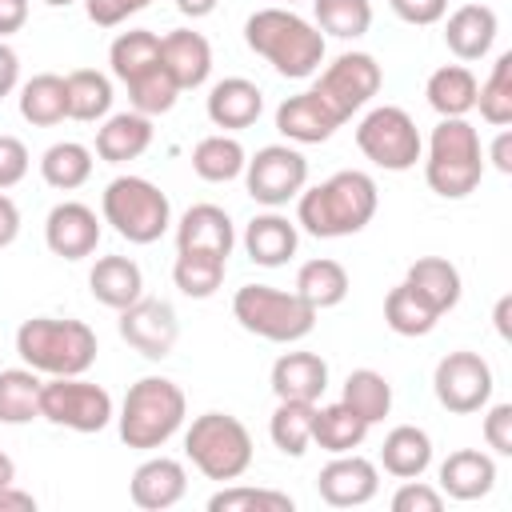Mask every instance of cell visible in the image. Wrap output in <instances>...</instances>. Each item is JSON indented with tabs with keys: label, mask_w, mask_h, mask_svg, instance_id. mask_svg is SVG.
<instances>
[{
	"label": "cell",
	"mask_w": 512,
	"mask_h": 512,
	"mask_svg": "<svg viewBox=\"0 0 512 512\" xmlns=\"http://www.w3.org/2000/svg\"><path fill=\"white\" fill-rule=\"evenodd\" d=\"M376 204H380L376 180L360 168H344L296 196V224L316 240L356 236L372 224Z\"/></svg>",
	"instance_id": "6da1fadb"
},
{
	"label": "cell",
	"mask_w": 512,
	"mask_h": 512,
	"mask_svg": "<svg viewBox=\"0 0 512 512\" xmlns=\"http://www.w3.org/2000/svg\"><path fill=\"white\" fill-rule=\"evenodd\" d=\"M244 44L264 56L284 80H308L324 64V32L292 8L252 12L244 20Z\"/></svg>",
	"instance_id": "7a4b0ae2"
},
{
	"label": "cell",
	"mask_w": 512,
	"mask_h": 512,
	"mask_svg": "<svg viewBox=\"0 0 512 512\" xmlns=\"http://www.w3.org/2000/svg\"><path fill=\"white\" fill-rule=\"evenodd\" d=\"M96 332L84 320L32 316L16 328V356L40 376H84L96 364Z\"/></svg>",
	"instance_id": "3957f363"
},
{
	"label": "cell",
	"mask_w": 512,
	"mask_h": 512,
	"mask_svg": "<svg viewBox=\"0 0 512 512\" xmlns=\"http://www.w3.org/2000/svg\"><path fill=\"white\" fill-rule=\"evenodd\" d=\"M424 160V180L440 200H464L484 180V144L468 116H448L432 128Z\"/></svg>",
	"instance_id": "277c9868"
},
{
	"label": "cell",
	"mask_w": 512,
	"mask_h": 512,
	"mask_svg": "<svg viewBox=\"0 0 512 512\" xmlns=\"http://www.w3.org/2000/svg\"><path fill=\"white\" fill-rule=\"evenodd\" d=\"M184 412H188V400H184L176 380H168V376H140L124 392L116 428H120V440L128 448L152 452V448H164L180 432Z\"/></svg>",
	"instance_id": "5b68a950"
},
{
	"label": "cell",
	"mask_w": 512,
	"mask_h": 512,
	"mask_svg": "<svg viewBox=\"0 0 512 512\" xmlns=\"http://www.w3.org/2000/svg\"><path fill=\"white\" fill-rule=\"evenodd\" d=\"M232 316L244 332L272 340V344H296L316 328V308H308L296 292L272 288V284H244L232 296Z\"/></svg>",
	"instance_id": "8992f818"
},
{
	"label": "cell",
	"mask_w": 512,
	"mask_h": 512,
	"mask_svg": "<svg viewBox=\"0 0 512 512\" xmlns=\"http://www.w3.org/2000/svg\"><path fill=\"white\" fill-rule=\"evenodd\" d=\"M100 212H104V224H112V232L124 236L128 244H156L172 228L168 196L144 176L108 180L100 196Z\"/></svg>",
	"instance_id": "52a82bcc"
},
{
	"label": "cell",
	"mask_w": 512,
	"mask_h": 512,
	"mask_svg": "<svg viewBox=\"0 0 512 512\" xmlns=\"http://www.w3.org/2000/svg\"><path fill=\"white\" fill-rule=\"evenodd\" d=\"M184 456L208 480H240L252 468V436L232 412H204L184 432Z\"/></svg>",
	"instance_id": "ba28073f"
},
{
	"label": "cell",
	"mask_w": 512,
	"mask_h": 512,
	"mask_svg": "<svg viewBox=\"0 0 512 512\" xmlns=\"http://www.w3.org/2000/svg\"><path fill=\"white\" fill-rule=\"evenodd\" d=\"M356 148L364 152V160H372L384 172H408L424 156L420 128L400 104L368 108L364 120L356 124Z\"/></svg>",
	"instance_id": "9c48e42d"
},
{
	"label": "cell",
	"mask_w": 512,
	"mask_h": 512,
	"mask_svg": "<svg viewBox=\"0 0 512 512\" xmlns=\"http://www.w3.org/2000/svg\"><path fill=\"white\" fill-rule=\"evenodd\" d=\"M112 396L108 388L84 376H48L40 384V420L68 428V432H104L112 424Z\"/></svg>",
	"instance_id": "30bf717a"
},
{
	"label": "cell",
	"mask_w": 512,
	"mask_h": 512,
	"mask_svg": "<svg viewBox=\"0 0 512 512\" xmlns=\"http://www.w3.org/2000/svg\"><path fill=\"white\" fill-rule=\"evenodd\" d=\"M244 188L264 208H284L308 188V160L292 144H264L244 164Z\"/></svg>",
	"instance_id": "8fae6325"
},
{
	"label": "cell",
	"mask_w": 512,
	"mask_h": 512,
	"mask_svg": "<svg viewBox=\"0 0 512 512\" xmlns=\"http://www.w3.org/2000/svg\"><path fill=\"white\" fill-rule=\"evenodd\" d=\"M492 364L480 352L456 348L448 356H440L436 372H432V392L440 400V408H448L452 416H472L492 400Z\"/></svg>",
	"instance_id": "7c38bea8"
},
{
	"label": "cell",
	"mask_w": 512,
	"mask_h": 512,
	"mask_svg": "<svg viewBox=\"0 0 512 512\" xmlns=\"http://www.w3.org/2000/svg\"><path fill=\"white\" fill-rule=\"evenodd\" d=\"M380 84H384V72H380V64H376V56H368V52H340V56L320 72V80H316L312 92H316L340 120H352V112H360V108L372 104V96L380 92Z\"/></svg>",
	"instance_id": "4fadbf2b"
},
{
	"label": "cell",
	"mask_w": 512,
	"mask_h": 512,
	"mask_svg": "<svg viewBox=\"0 0 512 512\" xmlns=\"http://www.w3.org/2000/svg\"><path fill=\"white\" fill-rule=\"evenodd\" d=\"M120 340L128 348H136L144 360H164L172 356L176 340H180V320H176V308L168 300H152V296H140L132 300L128 308H120Z\"/></svg>",
	"instance_id": "5bb4252c"
},
{
	"label": "cell",
	"mask_w": 512,
	"mask_h": 512,
	"mask_svg": "<svg viewBox=\"0 0 512 512\" xmlns=\"http://www.w3.org/2000/svg\"><path fill=\"white\" fill-rule=\"evenodd\" d=\"M316 492H320V500L332 504V508H360V504L376 500V492H380V468H376L368 456L340 452V456H332V460L320 468Z\"/></svg>",
	"instance_id": "9a60e30c"
},
{
	"label": "cell",
	"mask_w": 512,
	"mask_h": 512,
	"mask_svg": "<svg viewBox=\"0 0 512 512\" xmlns=\"http://www.w3.org/2000/svg\"><path fill=\"white\" fill-rule=\"evenodd\" d=\"M100 216L80 200H60L44 220V244L60 260H84L100 244Z\"/></svg>",
	"instance_id": "2e32d148"
},
{
	"label": "cell",
	"mask_w": 512,
	"mask_h": 512,
	"mask_svg": "<svg viewBox=\"0 0 512 512\" xmlns=\"http://www.w3.org/2000/svg\"><path fill=\"white\" fill-rule=\"evenodd\" d=\"M236 248V224L220 204H192L176 224V252H212L228 260Z\"/></svg>",
	"instance_id": "e0dca14e"
},
{
	"label": "cell",
	"mask_w": 512,
	"mask_h": 512,
	"mask_svg": "<svg viewBox=\"0 0 512 512\" xmlns=\"http://www.w3.org/2000/svg\"><path fill=\"white\" fill-rule=\"evenodd\" d=\"M184 492H188V472L172 456H148L128 480V496L144 512H164V508L180 504Z\"/></svg>",
	"instance_id": "ac0fdd59"
},
{
	"label": "cell",
	"mask_w": 512,
	"mask_h": 512,
	"mask_svg": "<svg viewBox=\"0 0 512 512\" xmlns=\"http://www.w3.org/2000/svg\"><path fill=\"white\" fill-rule=\"evenodd\" d=\"M344 120L308 88V92H296L288 100H280L276 108V132L288 140V144H324Z\"/></svg>",
	"instance_id": "d6986e66"
},
{
	"label": "cell",
	"mask_w": 512,
	"mask_h": 512,
	"mask_svg": "<svg viewBox=\"0 0 512 512\" xmlns=\"http://www.w3.org/2000/svg\"><path fill=\"white\" fill-rule=\"evenodd\" d=\"M496 32H500V16L488 4H460L444 20V44L464 64L484 60L492 52V44H496Z\"/></svg>",
	"instance_id": "ffe728a7"
},
{
	"label": "cell",
	"mask_w": 512,
	"mask_h": 512,
	"mask_svg": "<svg viewBox=\"0 0 512 512\" xmlns=\"http://www.w3.org/2000/svg\"><path fill=\"white\" fill-rule=\"evenodd\" d=\"M160 64L180 84V92L200 88L212 76V44L204 40V32L172 28V32L160 36Z\"/></svg>",
	"instance_id": "44dd1931"
},
{
	"label": "cell",
	"mask_w": 512,
	"mask_h": 512,
	"mask_svg": "<svg viewBox=\"0 0 512 512\" xmlns=\"http://www.w3.org/2000/svg\"><path fill=\"white\" fill-rule=\"evenodd\" d=\"M208 120L224 132H240V128H252L264 112V92L244 80V76H224L208 88Z\"/></svg>",
	"instance_id": "7402d4cb"
},
{
	"label": "cell",
	"mask_w": 512,
	"mask_h": 512,
	"mask_svg": "<svg viewBox=\"0 0 512 512\" xmlns=\"http://www.w3.org/2000/svg\"><path fill=\"white\" fill-rule=\"evenodd\" d=\"M296 248H300L296 220L280 216L276 208L252 216L248 228H244V252H248V260L260 264V268H280V264H288V260L296 256Z\"/></svg>",
	"instance_id": "603a6c76"
},
{
	"label": "cell",
	"mask_w": 512,
	"mask_h": 512,
	"mask_svg": "<svg viewBox=\"0 0 512 512\" xmlns=\"http://www.w3.org/2000/svg\"><path fill=\"white\" fill-rule=\"evenodd\" d=\"M436 480H440V492L452 500H480L496 488V460L480 448H456L444 456Z\"/></svg>",
	"instance_id": "cb8c5ba5"
},
{
	"label": "cell",
	"mask_w": 512,
	"mask_h": 512,
	"mask_svg": "<svg viewBox=\"0 0 512 512\" xmlns=\"http://www.w3.org/2000/svg\"><path fill=\"white\" fill-rule=\"evenodd\" d=\"M152 144V116L144 112H112L96 128V156L104 164H128L140 160Z\"/></svg>",
	"instance_id": "d4e9b609"
},
{
	"label": "cell",
	"mask_w": 512,
	"mask_h": 512,
	"mask_svg": "<svg viewBox=\"0 0 512 512\" xmlns=\"http://www.w3.org/2000/svg\"><path fill=\"white\" fill-rule=\"evenodd\" d=\"M272 392L276 400H308L316 404L328 388V364L316 352H284L272 364Z\"/></svg>",
	"instance_id": "484cf974"
},
{
	"label": "cell",
	"mask_w": 512,
	"mask_h": 512,
	"mask_svg": "<svg viewBox=\"0 0 512 512\" xmlns=\"http://www.w3.org/2000/svg\"><path fill=\"white\" fill-rule=\"evenodd\" d=\"M88 288H92V300L120 312L128 308L132 300L144 296V272L132 256H100L88 272Z\"/></svg>",
	"instance_id": "4316f807"
},
{
	"label": "cell",
	"mask_w": 512,
	"mask_h": 512,
	"mask_svg": "<svg viewBox=\"0 0 512 512\" xmlns=\"http://www.w3.org/2000/svg\"><path fill=\"white\" fill-rule=\"evenodd\" d=\"M404 284H408L420 300H428L440 316L452 312V308L460 304V292H464L460 268H456L452 260H444V256H420V260H412L408 272H404Z\"/></svg>",
	"instance_id": "83f0119b"
},
{
	"label": "cell",
	"mask_w": 512,
	"mask_h": 512,
	"mask_svg": "<svg viewBox=\"0 0 512 512\" xmlns=\"http://www.w3.org/2000/svg\"><path fill=\"white\" fill-rule=\"evenodd\" d=\"M348 288H352L348 268H344L340 260H332V256L304 260V264H300V272H296V284H292V292H296L308 308H316V312L344 304Z\"/></svg>",
	"instance_id": "f1b7e54d"
},
{
	"label": "cell",
	"mask_w": 512,
	"mask_h": 512,
	"mask_svg": "<svg viewBox=\"0 0 512 512\" xmlns=\"http://www.w3.org/2000/svg\"><path fill=\"white\" fill-rule=\"evenodd\" d=\"M380 464L396 480H416L432 464V436L416 424H396L380 444Z\"/></svg>",
	"instance_id": "f546056e"
},
{
	"label": "cell",
	"mask_w": 512,
	"mask_h": 512,
	"mask_svg": "<svg viewBox=\"0 0 512 512\" xmlns=\"http://www.w3.org/2000/svg\"><path fill=\"white\" fill-rule=\"evenodd\" d=\"M476 88H480V80L472 76L468 64H444L428 76L424 96H428V108L440 120H448V116H468L476 108Z\"/></svg>",
	"instance_id": "4dcf8cb0"
},
{
	"label": "cell",
	"mask_w": 512,
	"mask_h": 512,
	"mask_svg": "<svg viewBox=\"0 0 512 512\" xmlns=\"http://www.w3.org/2000/svg\"><path fill=\"white\" fill-rule=\"evenodd\" d=\"M368 428H372V424L360 420L344 400H336V404H320V408L312 412V444L324 448V452H332V456H340V452H356V448L364 444Z\"/></svg>",
	"instance_id": "1f68e13d"
},
{
	"label": "cell",
	"mask_w": 512,
	"mask_h": 512,
	"mask_svg": "<svg viewBox=\"0 0 512 512\" xmlns=\"http://www.w3.org/2000/svg\"><path fill=\"white\" fill-rule=\"evenodd\" d=\"M244 164H248V152L232 132H212L192 148V172L208 184H228L244 176Z\"/></svg>",
	"instance_id": "d6a6232c"
},
{
	"label": "cell",
	"mask_w": 512,
	"mask_h": 512,
	"mask_svg": "<svg viewBox=\"0 0 512 512\" xmlns=\"http://www.w3.org/2000/svg\"><path fill=\"white\" fill-rule=\"evenodd\" d=\"M20 116L32 128H52L60 120H68V92H64V76L56 72H36L32 80L20 84Z\"/></svg>",
	"instance_id": "836d02e7"
},
{
	"label": "cell",
	"mask_w": 512,
	"mask_h": 512,
	"mask_svg": "<svg viewBox=\"0 0 512 512\" xmlns=\"http://www.w3.org/2000/svg\"><path fill=\"white\" fill-rule=\"evenodd\" d=\"M64 92H68V120L92 124L104 120L112 112V80L96 68H76L64 76Z\"/></svg>",
	"instance_id": "e575fe53"
},
{
	"label": "cell",
	"mask_w": 512,
	"mask_h": 512,
	"mask_svg": "<svg viewBox=\"0 0 512 512\" xmlns=\"http://www.w3.org/2000/svg\"><path fill=\"white\" fill-rule=\"evenodd\" d=\"M92 148L88 144H80V140H60V144H52L44 156H40V176H44V184L48 188H56V192H76L80 184H88V176H92Z\"/></svg>",
	"instance_id": "d590c367"
},
{
	"label": "cell",
	"mask_w": 512,
	"mask_h": 512,
	"mask_svg": "<svg viewBox=\"0 0 512 512\" xmlns=\"http://www.w3.org/2000/svg\"><path fill=\"white\" fill-rule=\"evenodd\" d=\"M40 372L24 368H4L0 372V424H32L40 420Z\"/></svg>",
	"instance_id": "8d00e7d4"
},
{
	"label": "cell",
	"mask_w": 512,
	"mask_h": 512,
	"mask_svg": "<svg viewBox=\"0 0 512 512\" xmlns=\"http://www.w3.org/2000/svg\"><path fill=\"white\" fill-rule=\"evenodd\" d=\"M340 400L368 424H380L388 412H392V384L384 372L376 368H352L348 380H344V392Z\"/></svg>",
	"instance_id": "74e56055"
},
{
	"label": "cell",
	"mask_w": 512,
	"mask_h": 512,
	"mask_svg": "<svg viewBox=\"0 0 512 512\" xmlns=\"http://www.w3.org/2000/svg\"><path fill=\"white\" fill-rule=\"evenodd\" d=\"M108 64H112V76L120 84L136 80L140 72H148L152 64H160V36L148 32V28H128L112 40L108 48Z\"/></svg>",
	"instance_id": "f35d334b"
},
{
	"label": "cell",
	"mask_w": 512,
	"mask_h": 512,
	"mask_svg": "<svg viewBox=\"0 0 512 512\" xmlns=\"http://www.w3.org/2000/svg\"><path fill=\"white\" fill-rule=\"evenodd\" d=\"M312 412H316V404H308V400H276L268 436L284 456H304L312 448Z\"/></svg>",
	"instance_id": "ab89813d"
},
{
	"label": "cell",
	"mask_w": 512,
	"mask_h": 512,
	"mask_svg": "<svg viewBox=\"0 0 512 512\" xmlns=\"http://www.w3.org/2000/svg\"><path fill=\"white\" fill-rule=\"evenodd\" d=\"M436 320H440V312L428 300H420L404 280L384 296V324L396 336H428L436 328Z\"/></svg>",
	"instance_id": "60d3db41"
},
{
	"label": "cell",
	"mask_w": 512,
	"mask_h": 512,
	"mask_svg": "<svg viewBox=\"0 0 512 512\" xmlns=\"http://www.w3.org/2000/svg\"><path fill=\"white\" fill-rule=\"evenodd\" d=\"M224 268H228V260H220L212 252H176L172 280L188 300H208L224 284Z\"/></svg>",
	"instance_id": "b9f144b4"
},
{
	"label": "cell",
	"mask_w": 512,
	"mask_h": 512,
	"mask_svg": "<svg viewBox=\"0 0 512 512\" xmlns=\"http://www.w3.org/2000/svg\"><path fill=\"white\" fill-rule=\"evenodd\" d=\"M316 28L336 40H360L372 28V4L368 0H312Z\"/></svg>",
	"instance_id": "7bdbcfd3"
},
{
	"label": "cell",
	"mask_w": 512,
	"mask_h": 512,
	"mask_svg": "<svg viewBox=\"0 0 512 512\" xmlns=\"http://www.w3.org/2000/svg\"><path fill=\"white\" fill-rule=\"evenodd\" d=\"M476 108H480L484 124H492V128L512 124V52H500L492 60L488 80L476 88Z\"/></svg>",
	"instance_id": "ee69618b"
},
{
	"label": "cell",
	"mask_w": 512,
	"mask_h": 512,
	"mask_svg": "<svg viewBox=\"0 0 512 512\" xmlns=\"http://www.w3.org/2000/svg\"><path fill=\"white\" fill-rule=\"evenodd\" d=\"M124 88H128L132 112H144V116H164V112H172L176 100H180V84L168 76L164 64H152L148 72H140V76L128 80Z\"/></svg>",
	"instance_id": "f6af8a7d"
},
{
	"label": "cell",
	"mask_w": 512,
	"mask_h": 512,
	"mask_svg": "<svg viewBox=\"0 0 512 512\" xmlns=\"http://www.w3.org/2000/svg\"><path fill=\"white\" fill-rule=\"evenodd\" d=\"M296 500L288 492H276V488H252V484H232V488H220L212 500H208V512H292Z\"/></svg>",
	"instance_id": "bcb514c9"
},
{
	"label": "cell",
	"mask_w": 512,
	"mask_h": 512,
	"mask_svg": "<svg viewBox=\"0 0 512 512\" xmlns=\"http://www.w3.org/2000/svg\"><path fill=\"white\" fill-rule=\"evenodd\" d=\"M484 444L496 452V456H512V404L500 400V404H484Z\"/></svg>",
	"instance_id": "7dc6e473"
},
{
	"label": "cell",
	"mask_w": 512,
	"mask_h": 512,
	"mask_svg": "<svg viewBox=\"0 0 512 512\" xmlns=\"http://www.w3.org/2000/svg\"><path fill=\"white\" fill-rule=\"evenodd\" d=\"M444 508V492L424 484L420 476L416 480H404L392 496V512H440Z\"/></svg>",
	"instance_id": "c3c4849f"
},
{
	"label": "cell",
	"mask_w": 512,
	"mask_h": 512,
	"mask_svg": "<svg viewBox=\"0 0 512 512\" xmlns=\"http://www.w3.org/2000/svg\"><path fill=\"white\" fill-rule=\"evenodd\" d=\"M28 164H32V156H28V144H24L20 136H8V132H0V192L16 188V184L28 176Z\"/></svg>",
	"instance_id": "681fc988"
},
{
	"label": "cell",
	"mask_w": 512,
	"mask_h": 512,
	"mask_svg": "<svg viewBox=\"0 0 512 512\" xmlns=\"http://www.w3.org/2000/svg\"><path fill=\"white\" fill-rule=\"evenodd\" d=\"M152 0H84V12H88V20L96 24V28H116V24H124L128 16H136V12H144Z\"/></svg>",
	"instance_id": "f907efd6"
},
{
	"label": "cell",
	"mask_w": 512,
	"mask_h": 512,
	"mask_svg": "<svg viewBox=\"0 0 512 512\" xmlns=\"http://www.w3.org/2000/svg\"><path fill=\"white\" fill-rule=\"evenodd\" d=\"M388 8H392L404 24L428 28V24H440V20H444L448 0H388Z\"/></svg>",
	"instance_id": "816d5d0a"
},
{
	"label": "cell",
	"mask_w": 512,
	"mask_h": 512,
	"mask_svg": "<svg viewBox=\"0 0 512 512\" xmlns=\"http://www.w3.org/2000/svg\"><path fill=\"white\" fill-rule=\"evenodd\" d=\"M28 24V0H0V40Z\"/></svg>",
	"instance_id": "f5cc1de1"
},
{
	"label": "cell",
	"mask_w": 512,
	"mask_h": 512,
	"mask_svg": "<svg viewBox=\"0 0 512 512\" xmlns=\"http://www.w3.org/2000/svg\"><path fill=\"white\" fill-rule=\"evenodd\" d=\"M20 236V208L8 192H0V248H8Z\"/></svg>",
	"instance_id": "db71d44e"
},
{
	"label": "cell",
	"mask_w": 512,
	"mask_h": 512,
	"mask_svg": "<svg viewBox=\"0 0 512 512\" xmlns=\"http://www.w3.org/2000/svg\"><path fill=\"white\" fill-rule=\"evenodd\" d=\"M16 84H20V56L0 40V100L12 96Z\"/></svg>",
	"instance_id": "11a10c76"
},
{
	"label": "cell",
	"mask_w": 512,
	"mask_h": 512,
	"mask_svg": "<svg viewBox=\"0 0 512 512\" xmlns=\"http://www.w3.org/2000/svg\"><path fill=\"white\" fill-rule=\"evenodd\" d=\"M484 160H492L496 172L512 176V132H508V128H500V136L492 140V148L484 152Z\"/></svg>",
	"instance_id": "9f6ffc18"
},
{
	"label": "cell",
	"mask_w": 512,
	"mask_h": 512,
	"mask_svg": "<svg viewBox=\"0 0 512 512\" xmlns=\"http://www.w3.org/2000/svg\"><path fill=\"white\" fill-rule=\"evenodd\" d=\"M0 512H36V496L8 484V488H0Z\"/></svg>",
	"instance_id": "6f0895ef"
},
{
	"label": "cell",
	"mask_w": 512,
	"mask_h": 512,
	"mask_svg": "<svg viewBox=\"0 0 512 512\" xmlns=\"http://www.w3.org/2000/svg\"><path fill=\"white\" fill-rule=\"evenodd\" d=\"M216 4H220V0H176L180 16H188V20H204V16H212Z\"/></svg>",
	"instance_id": "680465c9"
},
{
	"label": "cell",
	"mask_w": 512,
	"mask_h": 512,
	"mask_svg": "<svg viewBox=\"0 0 512 512\" xmlns=\"http://www.w3.org/2000/svg\"><path fill=\"white\" fill-rule=\"evenodd\" d=\"M508 312H512V296H500V300H496V312H492L500 340H508V336H512V328H508Z\"/></svg>",
	"instance_id": "91938a15"
},
{
	"label": "cell",
	"mask_w": 512,
	"mask_h": 512,
	"mask_svg": "<svg viewBox=\"0 0 512 512\" xmlns=\"http://www.w3.org/2000/svg\"><path fill=\"white\" fill-rule=\"evenodd\" d=\"M12 480H16V464H12L8 452H0V488H8Z\"/></svg>",
	"instance_id": "94428289"
},
{
	"label": "cell",
	"mask_w": 512,
	"mask_h": 512,
	"mask_svg": "<svg viewBox=\"0 0 512 512\" xmlns=\"http://www.w3.org/2000/svg\"><path fill=\"white\" fill-rule=\"evenodd\" d=\"M48 8H68V4H76V0H44Z\"/></svg>",
	"instance_id": "6125c7cd"
},
{
	"label": "cell",
	"mask_w": 512,
	"mask_h": 512,
	"mask_svg": "<svg viewBox=\"0 0 512 512\" xmlns=\"http://www.w3.org/2000/svg\"><path fill=\"white\" fill-rule=\"evenodd\" d=\"M280 4H284V8H292V4H300V0H280Z\"/></svg>",
	"instance_id": "be15d7a7"
}]
</instances>
